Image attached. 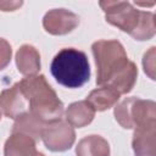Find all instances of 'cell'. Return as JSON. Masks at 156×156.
Masks as SVG:
<instances>
[{
    "instance_id": "1",
    "label": "cell",
    "mask_w": 156,
    "mask_h": 156,
    "mask_svg": "<svg viewBox=\"0 0 156 156\" xmlns=\"http://www.w3.org/2000/svg\"><path fill=\"white\" fill-rule=\"evenodd\" d=\"M96 66V84L108 85L119 95L128 94L135 85L138 68L128 60L123 45L116 39H101L91 45Z\"/></svg>"
},
{
    "instance_id": "2",
    "label": "cell",
    "mask_w": 156,
    "mask_h": 156,
    "mask_svg": "<svg viewBox=\"0 0 156 156\" xmlns=\"http://www.w3.org/2000/svg\"><path fill=\"white\" fill-rule=\"evenodd\" d=\"M107 23L128 33L135 40H149L156 33L155 15L135 9L128 1H100Z\"/></svg>"
},
{
    "instance_id": "3",
    "label": "cell",
    "mask_w": 156,
    "mask_h": 156,
    "mask_svg": "<svg viewBox=\"0 0 156 156\" xmlns=\"http://www.w3.org/2000/svg\"><path fill=\"white\" fill-rule=\"evenodd\" d=\"M20 89L28 104V112L44 122L60 119L63 113V104L55 90L48 83L45 76L35 74L18 82Z\"/></svg>"
},
{
    "instance_id": "4",
    "label": "cell",
    "mask_w": 156,
    "mask_h": 156,
    "mask_svg": "<svg viewBox=\"0 0 156 156\" xmlns=\"http://www.w3.org/2000/svg\"><path fill=\"white\" fill-rule=\"evenodd\" d=\"M50 71L55 80L69 89L83 87L90 78V66L85 52L65 48L52 58Z\"/></svg>"
},
{
    "instance_id": "5",
    "label": "cell",
    "mask_w": 156,
    "mask_h": 156,
    "mask_svg": "<svg viewBox=\"0 0 156 156\" xmlns=\"http://www.w3.org/2000/svg\"><path fill=\"white\" fill-rule=\"evenodd\" d=\"M117 123L126 129L156 123V104L152 100H143L135 96L126 98L115 106Z\"/></svg>"
},
{
    "instance_id": "6",
    "label": "cell",
    "mask_w": 156,
    "mask_h": 156,
    "mask_svg": "<svg viewBox=\"0 0 156 156\" xmlns=\"http://www.w3.org/2000/svg\"><path fill=\"white\" fill-rule=\"evenodd\" d=\"M40 139L50 151L62 152L71 149L74 144L76 132L71 124L60 118L45 124Z\"/></svg>"
},
{
    "instance_id": "7",
    "label": "cell",
    "mask_w": 156,
    "mask_h": 156,
    "mask_svg": "<svg viewBox=\"0 0 156 156\" xmlns=\"http://www.w3.org/2000/svg\"><path fill=\"white\" fill-rule=\"evenodd\" d=\"M79 24V17L66 9H54L45 13L43 18L44 29L52 35H65L71 33Z\"/></svg>"
},
{
    "instance_id": "8",
    "label": "cell",
    "mask_w": 156,
    "mask_h": 156,
    "mask_svg": "<svg viewBox=\"0 0 156 156\" xmlns=\"http://www.w3.org/2000/svg\"><path fill=\"white\" fill-rule=\"evenodd\" d=\"M28 104L20 89V84L16 83L11 88H7L0 94V110L9 118H17L27 111Z\"/></svg>"
},
{
    "instance_id": "9",
    "label": "cell",
    "mask_w": 156,
    "mask_h": 156,
    "mask_svg": "<svg viewBox=\"0 0 156 156\" xmlns=\"http://www.w3.org/2000/svg\"><path fill=\"white\" fill-rule=\"evenodd\" d=\"M156 123L134 128L132 146L135 156H155Z\"/></svg>"
},
{
    "instance_id": "10",
    "label": "cell",
    "mask_w": 156,
    "mask_h": 156,
    "mask_svg": "<svg viewBox=\"0 0 156 156\" xmlns=\"http://www.w3.org/2000/svg\"><path fill=\"white\" fill-rule=\"evenodd\" d=\"M15 60L18 72L26 77L35 76L40 71V55L33 45L23 44L17 50Z\"/></svg>"
},
{
    "instance_id": "11",
    "label": "cell",
    "mask_w": 156,
    "mask_h": 156,
    "mask_svg": "<svg viewBox=\"0 0 156 156\" xmlns=\"http://www.w3.org/2000/svg\"><path fill=\"white\" fill-rule=\"evenodd\" d=\"M66 122L76 128H83L91 123L95 117V110L87 100L72 102L65 112Z\"/></svg>"
},
{
    "instance_id": "12",
    "label": "cell",
    "mask_w": 156,
    "mask_h": 156,
    "mask_svg": "<svg viewBox=\"0 0 156 156\" xmlns=\"http://www.w3.org/2000/svg\"><path fill=\"white\" fill-rule=\"evenodd\" d=\"M35 140L22 133H11L4 146L5 156H34Z\"/></svg>"
},
{
    "instance_id": "13",
    "label": "cell",
    "mask_w": 156,
    "mask_h": 156,
    "mask_svg": "<svg viewBox=\"0 0 156 156\" xmlns=\"http://www.w3.org/2000/svg\"><path fill=\"white\" fill-rule=\"evenodd\" d=\"M119 98L121 95L113 88L108 85H102L91 90L87 96V101L96 112V111H106L113 107L118 102Z\"/></svg>"
},
{
    "instance_id": "14",
    "label": "cell",
    "mask_w": 156,
    "mask_h": 156,
    "mask_svg": "<svg viewBox=\"0 0 156 156\" xmlns=\"http://www.w3.org/2000/svg\"><path fill=\"white\" fill-rule=\"evenodd\" d=\"M77 156H110V145L101 135H88L80 139L76 146Z\"/></svg>"
},
{
    "instance_id": "15",
    "label": "cell",
    "mask_w": 156,
    "mask_h": 156,
    "mask_svg": "<svg viewBox=\"0 0 156 156\" xmlns=\"http://www.w3.org/2000/svg\"><path fill=\"white\" fill-rule=\"evenodd\" d=\"M46 123L48 122L39 119L30 112H24L16 118L11 133H22L33 138L34 140H38L41 136V132Z\"/></svg>"
},
{
    "instance_id": "16",
    "label": "cell",
    "mask_w": 156,
    "mask_h": 156,
    "mask_svg": "<svg viewBox=\"0 0 156 156\" xmlns=\"http://www.w3.org/2000/svg\"><path fill=\"white\" fill-rule=\"evenodd\" d=\"M12 49L7 40L0 38V71H2L11 61Z\"/></svg>"
},
{
    "instance_id": "17",
    "label": "cell",
    "mask_w": 156,
    "mask_h": 156,
    "mask_svg": "<svg viewBox=\"0 0 156 156\" xmlns=\"http://www.w3.org/2000/svg\"><path fill=\"white\" fill-rule=\"evenodd\" d=\"M143 66L145 73L151 78L155 79V46L150 48L147 52H145L144 58H143Z\"/></svg>"
},
{
    "instance_id": "18",
    "label": "cell",
    "mask_w": 156,
    "mask_h": 156,
    "mask_svg": "<svg viewBox=\"0 0 156 156\" xmlns=\"http://www.w3.org/2000/svg\"><path fill=\"white\" fill-rule=\"evenodd\" d=\"M22 1H0L1 11H15L22 6Z\"/></svg>"
},
{
    "instance_id": "19",
    "label": "cell",
    "mask_w": 156,
    "mask_h": 156,
    "mask_svg": "<svg viewBox=\"0 0 156 156\" xmlns=\"http://www.w3.org/2000/svg\"><path fill=\"white\" fill-rule=\"evenodd\" d=\"M34 156H45V155H44V154H43V152H39V151H37V152H35V155H34Z\"/></svg>"
},
{
    "instance_id": "20",
    "label": "cell",
    "mask_w": 156,
    "mask_h": 156,
    "mask_svg": "<svg viewBox=\"0 0 156 156\" xmlns=\"http://www.w3.org/2000/svg\"><path fill=\"white\" fill-rule=\"evenodd\" d=\"M0 119H1V111H0Z\"/></svg>"
}]
</instances>
